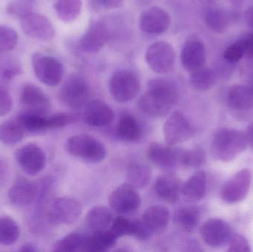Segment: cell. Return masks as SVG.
<instances>
[{"instance_id":"681fc988","label":"cell","mask_w":253,"mask_h":252,"mask_svg":"<svg viewBox=\"0 0 253 252\" xmlns=\"http://www.w3.org/2000/svg\"><path fill=\"white\" fill-rule=\"evenodd\" d=\"M245 19L248 28L253 32V5L247 9L245 13Z\"/></svg>"},{"instance_id":"9a60e30c","label":"cell","mask_w":253,"mask_h":252,"mask_svg":"<svg viewBox=\"0 0 253 252\" xmlns=\"http://www.w3.org/2000/svg\"><path fill=\"white\" fill-rule=\"evenodd\" d=\"M232 235L231 226L221 219H209L201 228V236L204 242L214 248L228 243Z\"/></svg>"},{"instance_id":"ac0fdd59","label":"cell","mask_w":253,"mask_h":252,"mask_svg":"<svg viewBox=\"0 0 253 252\" xmlns=\"http://www.w3.org/2000/svg\"><path fill=\"white\" fill-rule=\"evenodd\" d=\"M170 25V16L162 7L156 6L150 7L140 16V28L146 34H163L169 29Z\"/></svg>"},{"instance_id":"f5cc1de1","label":"cell","mask_w":253,"mask_h":252,"mask_svg":"<svg viewBox=\"0 0 253 252\" xmlns=\"http://www.w3.org/2000/svg\"><path fill=\"white\" fill-rule=\"evenodd\" d=\"M19 251L25 252H35L38 251V250H37V247H36L35 246L33 245V244H26L22 246V247H21Z\"/></svg>"},{"instance_id":"d6986e66","label":"cell","mask_w":253,"mask_h":252,"mask_svg":"<svg viewBox=\"0 0 253 252\" xmlns=\"http://www.w3.org/2000/svg\"><path fill=\"white\" fill-rule=\"evenodd\" d=\"M84 121L91 127H104L111 125L115 115L111 107L99 99L90 101L85 105Z\"/></svg>"},{"instance_id":"11a10c76","label":"cell","mask_w":253,"mask_h":252,"mask_svg":"<svg viewBox=\"0 0 253 252\" xmlns=\"http://www.w3.org/2000/svg\"></svg>"},{"instance_id":"f6af8a7d","label":"cell","mask_w":253,"mask_h":252,"mask_svg":"<svg viewBox=\"0 0 253 252\" xmlns=\"http://www.w3.org/2000/svg\"><path fill=\"white\" fill-rule=\"evenodd\" d=\"M7 11L10 14L19 16V17L31 13V5L28 3H10L7 7Z\"/></svg>"},{"instance_id":"bcb514c9","label":"cell","mask_w":253,"mask_h":252,"mask_svg":"<svg viewBox=\"0 0 253 252\" xmlns=\"http://www.w3.org/2000/svg\"><path fill=\"white\" fill-rule=\"evenodd\" d=\"M244 38L245 43V56L253 58V32Z\"/></svg>"},{"instance_id":"e575fe53","label":"cell","mask_w":253,"mask_h":252,"mask_svg":"<svg viewBox=\"0 0 253 252\" xmlns=\"http://www.w3.org/2000/svg\"><path fill=\"white\" fill-rule=\"evenodd\" d=\"M47 117L22 111L16 118L22 124L25 133H39L48 130Z\"/></svg>"},{"instance_id":"52a82bcc","label":"cell","mask_w":253,"mask_h":252,"mask_svg":"<svg viewBox=\"0 0 253 252\" xmlns=\"http://www.w3.org/2000/svg\"><path fill=\"white\" fill-rule=\"evenodd\" d=\"M139 90V81L131 71H117L110 80V93L120 103H126L136 97Z\"/></svg>"},{"instance_id":"d4e9b609","label":"cell","mask_w":253,"mask_h":252,"mask_svg":"<svg viewBox=\"0 0 253 252\" xmlns=\"http://www.w3.org/2000/svg\"><path fill=\"white\" fill-rule=\"evenodd\" d=\"M207 191V175L202 170L196 172L181 187V194L184 198L191 202L203 199Z\"/></svg>"},{"instance_id":"7402d4cb","label":"cell","mask_w":253,"mask_h":252,"mask_svg":"<svg viewBox=\"0 0 253 252\" xmlns=\"http://www.w3.org/2000/svg\"><path fill=\"white\" fill-rule=\"evenodd\" d=\"M169 220V210L163 206L155 205L144 212L141 220L151 235H158L166 230Z\"/></svg>"},{"instance_id":"2e32d148","label":"cell","mask_w":253,"mask_h":252,"mask_svg":"<svg viewBox=\"0 0 253 252\" xmlns=\"http://www.w3.org/2000/svg\"><path fill=\"white\" fill-rule=\"evenodd\" d=\"M20 105L24 112L46 115L50 108V101L40 87L27 84L21 91Z\"/></svg>"},{"instance_id":"8d00e7d4","label":"cell","mask_w":253,"mask_h":252,"mask_svg":"<svg viewBox=\"0 0 253 252\" xmlns=\"http://www.w3.org/2000/svg\"><path fill=\"white\" fill-rule=\"evenodd\" d=\"M20 235V229L17 223L8 217H0V244L13 245Z\"/></svg>"},{"instance_id":"484cf974","label":"cell","mask_w":253,"mask_h":252,"mask_svg":"<svg viewBox=\"0 0 253 252\" xmlns=\"http://www.w3.org/2000/svg\"><path fill=\"white\" fill-rule=\"evenodd\" d=\"M114 219L111 210L103 206L90 209L85 217V225L91 233L108 230Z\"/></svg>"},{"instance_id":"9c48e42d","label":"cell","mask_w":253,"mask_h":252,"mask_svg":"<svg viewBox=\"0 0 253 252\" xmlns=\"http://www.w3.org/2000/svg\"><path fill=\"white\" fill-rule=\"evenodd\" d=\"M167 144L176 146L190 140L195 130L187 117L179 111H175L169 117L163 128Z\"/></svg>"},{"instance_id":"816d5d0a","label":"cell","mask_w":253,"mask_h":252,"mask_svg":"<svg viewBox=\"0 0 253 252\" xmlns=\"http://www.w3.org/2000/svg\"><path fill=\"white\" fill-rule=\"evenodd\" d=\"M7 171L8 169L7 164L2 160L0 159V183L5 181L7 179Z\"/></svg>"},{"instance_id":"7a4b0ae2","label":"cell","mask_w":253,"mask_h":252,"mask_svg":"<svg viewBox=\"0 0 253 252\" xmlns=\"http://www.w3.org/2000/svg\"><path fill=\"white\" fill-rule=\"evenodd\" d=\"M245 133L233 128L220 129L215 133L211 145V154L214 159L230 162L236 159L246 149Z\"/></svg>"},{"instance_id":"277c9868","label":"cell","mask_w":253,"mask_h":252,"mask_svg":"<svg viewBox=\"0 0 253 252\" xmlns=\"http://www.w3.org/2000/svg\"><path fill=\"white\" fill-rule=\"evenodd\" d=\"M83 213L81 204L69 197H60L51 201L46 218L53 225H71L77 221Z\"/></svg>"},{"instance_id":"b9f144b4","label":"cell","mask_w":253,"mask_h":252,"mask_svg":"<svg viewBox=\"0 0 253 252\" xmlns=\"http://www.w3.org/2000/svg\"><path fill=\"white\" fill-rule=\"evenodd\" d=\"M75 116L69 113L59 112L47 117V128L48 130L62 128L74 123Z\"/></svg>"},{"instance_id":"30bf717a","label":"cell","mask_w":253,"mask_h":252,"mask_svg":"<svg viewBox=\"0 0 253 252\" xmlns=\"http://www.w3.org/2000/svg\"><path fill=\"white\" fill-rule=\"evenodd\" d=\"M252 173L248 169H242L229 179L221 187V199L227 204H233L246 198L251 189Z\"/></svg>"},{"instance_id":"c3c4849f","label":"cell","mask_w":253,"mask_h":252,"mask_svg":"<svg viewBox=\"0 0 253 252\" xmlns=\"http://www.w3.org/2000/svg\"><path fill=\"white\" fill-rule=\"evenodd\" d=\"M20 70L17 68H7L3 71V77L4 79L10 80L19 75Z\"/></svg>"},{"instance_id":"8fae6325","label":"cell","mask_w":253,"mask_h":252,"mask_svg":"<svg viewBox=\"0 0 253 252\" xmlns=\"http://www.w3.org/2000/svg\"><path fill=\"white\" fill-rule=\"evenodd\" d=\"M15 160L22 171L30 176H35L45 167L46 155L44 151L34 144H28L15 152Z\"/></svg>"},{"instance_id":"1f68e13d","label":"cell","mask_w":253,"mask_h":252,"mask_svg":"<svg viewBox=\"0 0 253 252\" xmlns=\"http://www.w3.org/2000/svg\"><path fill=\"white\" fill-rule=\"evenodd\" d=\"M190 73L191 85L199 91H207L212 88L216 82V74L212 70L206 66Z\"/></svg>"},{"instance_id":"ab89813d","label":"cell","mask_w":253,"mask_h":252,"mask_svg":"<svg viewBox=\"0 0 253 252\" xmlns=\"http://www.w3.org/2000/svg\"><path fill=\"white\" fill-rule=\"evenodd\" d=\"M18 41V35L13 28L0 25V53L11 51Z\"/></svg>"},{"instance_id":"3957f363","label":"cell","mask_w":253,"mask_h":252,"mask_svg":"<svg viewBox=\"0 0 253 252\" xmlns=\"http://www.w3.org/2000/svg\"><path fill=\"white\" fill-rule=\"evenodd\" d=\"M66 149L70 155L90 164L101 162L107 155L105 145L88 135H76L70 138Z\"/></svg>"},{"instance_id":"d6a6232c","label":"cell","mask_w":253,"mask_h":252,"mask_svg":"<svg viewBox=\"0 0 253 252\" xmlns=\"http://www.w3.org/2000/svg\"><path fill=\"white\" fill-rule=\"evenodd\" d=\"M205 19L210 29L218 34L225 32L231 20L230 14L221 8H211L207 10Z\"/></svg>"},{"instance_id":"8992f818","label":"cell","mask_w":253,"mask_h":252,"mask_svg":"<svg viewBox=\"0 0 253 252\" xmlns=\"http://www.w3.org/2000/svg\"><path fill=\"white\" fill-rule=\"evenodd\" d=\"M32 65L36 76L43 84L53 87L62 81L64 76L63 65L56 58L34 53Z\"/></svg>"},{"instance_id":"5b68a950","label":"cell","mask_w":253,"mask_h":252,"mask_svg":"<svg viewBox=\"0 0 253 252\" xmlns=\"http://www.w3.org/2000/svg\"><path fill=\"white\" fill-rule=\"evenodd\" d=\"M90 86L84 78L80 76L68 78L61 88V102L71 109H77L85 106L90 98Z\"/></svg>"},{"instance_id":"4dcf8cb0","label":"cell","mask_w":253,"mask_h":252,"mask_svg":"<svg viewBox=\"0 0 253 252\" xmlns=\"http://www.w3.org/2000/svg\"><path fill=\"white\" fill-rule=\"evenodd\" d=\"M53 7L59 19L65 22H73L81 13L83 1L82 0H57Z\"/></svg>"},{"instance_id":"ffe728a7","label":"cell","mask_w":253,"mask_h":252,"mask_svg":"<svg viewBox=\"0 0 253 252\" xmlns=\"http://www.w3.org/2000/svg\"><path fill=\"white\" fill-rule=\"evenodd\" d=\"M38 185L26 179H19L15 182L8 192L10 202L17 207L31 205L37 199Z\"/></svg>"},{"instance_id":"74e56055","label":"cell","mask_w":253,"mask_h":252,"mask_svg":"<svg viewBox=\"0 0 253 252\" xmlns=\"http://www.w3.org/2000/svg\"><path fill=\"white\" fill-rule=\"evenodd\" d=\"M139 220H131L126 217H119L114 219L111 223V231L117 238L133 236L136 235Z\"/></svg>"},{"instance_id":"ba28073f","label":"cell","mask_w":253,"mask_h":252,"mask_svg":"<svg viewBox=\"0 0 253 252\" xmlns=\"http://www.w3.org/2000/svg\"><path fill=\"white\" fill-rule=\"evenodd\" d=\"M145 60L152 71L158 73H167L172 71L175 65V50L167 41H156L147 48Z\"/></svg>"},{"instance_id":"4316f807","label":"cell","mask_w":253,"mask_h":252,"mask_svg":"<svg viewBox=\"0 0 253 252\" xmlns=\"http://www.w3.org/2000/svg\"><path fill=\"white\" fill-rule=\"evenodd\" d=\"M115 134L117 139L126 142H138L141 139L142 131L136 118L132 115L122 116L116 126Z\"/></svg>"},{"instance_id":"5bb4252c","label":"cell","mask_w":253,"mask_h":252,"mask_svg":"<svg viewBox=\"0 0 253 252\" xmlns=\"http://www.w3.org/2000/svg\"><path fill=\"white\" fill-rule=\"evenodd\" d=\"M21 27L26 35L42 40L50 41L54 37L55 31L50 21L39 13H27L20 17Z\"/></svg>"},{"instance_id":"cb8c5ba5","label":"cell","mask_w":253,"mask_h":252,"mask_svg":"<svg viewBox=\"0 0 253 252\" xmlns=\"http://www.w3.org/2000/svg\"><path fill=\"white\" fill-rule=\"evenodd\" d=\"M227 105L236 110H248L253 108V87L235 84L227 93Z\"/></svg>"},{"instance_id":"6da1fadb","label":"cell","mask_w":253,"mask_h":252,"mask_svg":"<svg viewBox=\"0 0 253 252\" xmlns=\"http://www.w3.org/2000/svg\"><path fill=\"white\" fill-rule=\"evenodd\" d=\"M178 99V88L173 81L154 78L149 81L147 92L140 98L138 105L147 115L162 117L169 113Z\"/></svg>"},{"instance_id":"db71d44e","label":"cell","mask_w":253,"mask_h":252,"mask_svg":"<svg viewBox=\"0 0 253 252\" xmlns=\"http://www.w3.org/2000/svg\"><path fill=\"white\" fill-rule=\"evenodd\" d=\"M233 5L236 7H241L245 2V0H230Z\"/></svg>"},{"instance_id":"83f0119b","label":"cell","mask_w":253,"mask_h":252,"mask_svg":"<svg viewBox=\"0 0 253 252\" xmlns=\"http://www.w3.org/2000/svg\"><path fill=\"white\" fill-rule=\"evenodd\" d=\"M118 239L111 230L91 233L87 235L83 252H105L114 247Z\"/></svg>"},{"instance_id":"7bdbcfd3","label":"cell","mask_w":253,"mask_h":252,"mask_svg":"<svg viewBox=\"0 0 253 252\" xmlns=\"http://www.w3.org/2000/svg\"><path fill=\"white\" fill-rule=\"evenodd\" d=\"M229 247L227 251L231 252H251L249 241L243 235L236 234L232 235L228 241Z\"/></svg>"},{"instance_id":"60d3db41","label":"cell","mask_w":253,"mask_h":252,"mask_svg":"<svg viewBox=\"0 0 253 252\" xmlns=\"http://www.w3.org/2000/svg\"><path fill=\"white\" fill-rule=\"evenodd\" d=\"M245 56V38H241L230 44L224 50L223 57L228 63L235 64Z\"/></svg>"},{"instance_id":"7dc6e473","label":"cell","mask_w":253,"mask_h":252,"mask_svg":"<svg viewBox=\"0 0 253 252\" xmlns=\"http://www.w3.org/2000/svg\"><path fill=\"white\" fill-rule=\"evenodd\" d=\"M99 1L105 8L114 9L120 7L124 2V0H99Z\"/></svg>"},{"instance_id":"44dd1931","label":"cell","mask_w":253,"mask_h":252,"mask_svg":"<svg viewBox=\"0 0 253 252\" xmlns=\"http://www.w3.org/2000/svg\"><path fill=\"white\" fill-rule=\"evenodd\" d=\"M108 39L106 27L102 22L96 21L90 25L80 40V47L86 53H96L105 46Z\"/></svg>"},{"instance_id":"ee69618b","label":"cell","mask_w":253,"mask_h":252,"mask_svg":"<svg viewBox=\"0 0 253 252\" xmlns=\"http://www.w3.org/2000/svg\"><path fill=\"white\" fill-rule=\"evenodd\" d=\"M13 105V100L9 92L4 87H0V116L9 113Z\"/></svg>"},{"instance_id":"836d02e7","label":"cell","mask_w":253,"mask_h":252,"mask_svg":"<svg viewBox=\"0 0 253 252\" xmlns=\"http://www.w3.org/2000/svg\"><path fill=\"white\" fill-rule=\"evenodd\" d=\"M151 179V171L148 166L143 164H133L126 173L127 183L136 189H142L148 185Z\"/></svg>"},{"instance_id":"f1b7e54d","label":"cell","mask_w":253,"mask_h":252,"mask_svg":"<svg viewBox=\"0 0 253 252\" xmlns=\"http://www.w3.org/2000/svg\"><path fill=\"white\" fill-rule=\"evenodd\" d=\"M25 133V130L16 117L0 124V142L4 144H16L23 139Z\"/></svg>"},{"instance_id":"e0dca14e","label":"cell","mask_w":253,"mask_h":252,"mask_svg":"<svg viewBox=\"0 0 253 252\" xmlns=\"http://www.w3.org/2000/svg\"><path fill=\"white\" fill-rule=\"evenodd\" d=\"M183 149L171 145L153 142L147 150L148 159L162 168L172 169L181 164Z\"/></svg>"},{"instance_id":"7c38bea8","label":"cell","mask_w":253,"mask_h":252,"mask_svg":"<svg viewBox=\"0 0 253 252\" xmlns=\"http://www.w3.org/2000/svg\"><path fill=\"white\" fill-rule=\"evenodd\" d=\"M111 209L120 214H129L138 210L141 198L136 188L126 183L119 186L109 197Z\"/></svg>"},{"instance_id":"f35d334b","label":"cell","mask_w":253,"mask_h":252,"mask_svg":"<svg viewBox=\"0 0 253 252\" xmlns=\"http://www.w3.org/2000/svg\"><path fill=\"white\" fill-rule=\"evenodd\" d=\"M206 162L205 149L196 146L188 150H184L181 155V164L186 168L198 169Z\"/></svg>"},{"instance_id":"d590c367","label":"cell","mask_w":253,"mask_h":252,"mask_svg":"<svg viewBox=\"0 0 253 252\" xmlns=\"http://www.w3.org/2000/svg\"><path fill=\"white\" fill-rule=\"evenodd\" d=\"M87 235L79 232H73L59 240L53 251L59 252H83Z\"/></svg>"},{"instance_id":"4fadbf2b","label":"cell","mask_w":253,"mask_h":252,"mask_svg":"<svg viewBox=\"0 0 253 252\" xmlns=\"http://www.w3.org/2000/svg\"><path fill=\"white\" fill-rule=\"evenodd\" d=\"M181 60L184 69L189 72L205 66L206 48L199 36L193 34L187 38L181 50Z\"/></svg>"},{"instance_id":"f546056e","label":"cell","mask_w":253,"mask_h":252,"mask_svg":"<svg viewBox=\"0 0 253 252\" xmlns=\"http://www.w3.org/2000/svg\"><path fill=\"white\" fill-rule=\"evenodd\" d=\"M174 220L184 232H193L199 225L200 211L195 207H183L175 213Z\"/></svg>"},{"instance_id":"603a6c76","label":"cell","mask_w":253,"mask_h":252,"mask_svg":"<svg viewBox=\"0 0 253 252\" xmlns=\"http://www.w3.org/2000/svg\"><path fill=\"white\" fill-rule=\"evenodd\" d=\"M181 180L172 174L161 175L155 183V189L158 196L168 203L178 201L181 194Z\"/></svg>"},{"instance_id":"f907efd6","label":"cell","mask_w":253,"mask_h":252,"mask_svg":"<svg viewBox=\"0 0 253 252\" xmlns=\"http://www.w3.org/2000/svg\"><path fill=\"white\" fill-rule=\"evenodd\" d=\"M247 144L253 150V123L250 124L245 133Z\"/></svg>"}]
</instances>
